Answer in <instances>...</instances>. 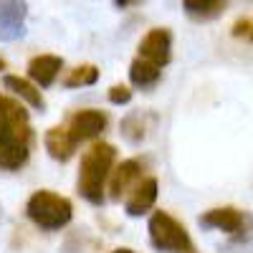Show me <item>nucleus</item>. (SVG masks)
Instances as JSON below:
<instances>
[{"label":"nucleus","mask_w":253,"mask_h":253,"mask_svg":"<svg viewBox=\"0 0 253 253\" xmlns=\"http://www.w3.org/2000/svg\"><path fill=\"white\" fill-rule=\"evenodd\" d=\"M33 129L26 107L15 96L0 94V170L15 172L31 157Z\"/></svg>","instance_id":"obj_1"},{"label":"nucleus","mask_w":253,"mask_h":253,"mask_svg":"<svg viewBox=\"0 0 253 253\" xmlns=\"http://www.w3.org/2000/svg\"><path fill=\"white\" fill-rule=\"evenodd\" d=\"M117 162V150L109 142H94L81 157L79 165V195L91 203V205H101L104 203V193H107V182L109 175L114 170Z\"/></svg>","instance_id":"obj_2"},{"label":"nucleus","mask_w":253,"mask_h":253,"mask_svg":"<svg viewBox=\"0 0 253 253\" xmlns=\"http://www.w3.org/2000/svg\"><path fill=\"white\" fill-rule=\"evenodd\" d=\"M26 215L41 230H61L74 218V205L69 198H63L53 190H36L26 203Z\"/></svg>","instance_id":"obj_3"},{"label":"nucleus","mask_w":253,"mask_h":253,"mask_svg":"<svg viewBox=\"0 0 253 253\" xmlns=\"http://www.w3.org/2000/svg\"><path fill=\"white\" fill-rule=\"evenodd\" d=\"M147 233H150V243L160 253H195V243L190 238L187 228L165 210H157L150 215Z\"/></svg>","instance_id":"obj_4"},{"label":"nucleus","mask_w":253,"mask_h":253,"mask_svg":"<svg viewBox=\"0 0 253 253\" xmlns=\"http://www.w3.org/2000/svg\"><path fill=\"white\" fill-rule=\"evenodd\" d=\"M198 223H200V228H205V230H223L225 236H236V233H241L243 228H248V225L253 223V215L246 213V210L223 205V208L205 210Z\"/></svg>","instance_id":"obj_5"},{"label":"nucleus","mask_w":253,"mask_h":253,"mask_svg":"<svg viewBox=\"0 0 253 253\" xmlns=\"http://www.w3.org/2000/svg\"><path fill=\"white\" fill-rule=\"evenodd\" d=\"M26 0H0V41L10 43L26 36Z\"/></svg>","instance_id":"obj_6"},{"label":"nucleus","mask_w":253,"mask_h":253,"mask_svg":"<svg viewBox=\"0 0 253 253\" xmlns=\"http://www.w3.org/2000/svg\"><path fill=\"white\" fill-rule=\"evenodd\" d=\"M139 58L155 63V66H167L172 58V33L170 28H152L142 41H139Z\"/></svg>","instance_id":"obj_7"},{"label":"nucleus","mask_w":253,"mask_h":253,"mask_svg":"<svg viewBox=\"0 0 253 253\" xmlns=\"http://www.w3.org/2000/svg\"><path fill=\"white\" fill-rule=\"evenodd\" d=\"M144 162L142 160H137V157H132V160H124L122 165H117L114 170H112V175H109V195L114 198V200H122L124 195H129L132 190L144 180Z\"/></svg>","instance_id":"obj_8"},{"label":"nucleus","mask_w":253,"mask_h":253,"mask_svg":"<svg viewBox=\"0 0 253 253\" xmlns=\"http://www.w3.org/2000/svg\"><path fill=\"white\" fill-rule=\"evenodd\" d=\"M109 124V117L101 109H81L74 112L71 119L66 122V129L71 132V137L76 142H86V139H96Z\"/></svg>","instance_id":"obj_9"},{"label":"nucleus","mask_w":253,"mask_h":253,"mask_svg":"<svg viewBox=\"0 0 253 253\" xmlns=\"http://www.w3.org/2000/svg\"><path fill=\"white\" fill-rule=\"evenodd\" d=\"M157 193H160V182L155 177H144L129 195H126L124 210L129 218H142L144 213H150L152 205L157 203Z\"/></svg>","instance_id":"obj_10"},{"label":"nucleus","mask_w":253,"mask_h":253,"mask_svg":"<svg viewBox=\"0 0 253 253\" xmlns=\"http://www.w3.org/2000/svg\"><path fill=\"white\" fill-rule=\"evenodd\" d=\"M61 69H63V58L61 56L41 53V56H33L28 61V79L36 84L38 89H48V86H53V81L58 79Z\"/></svg>","instance_id":"obj_11"},{"label":"nucleus","mask_w":253,"mask_h":253,"mask_svg":"<svg viewBox=\"0 0 253 253\" xmlns=\"http://www.w3.org/2000/svg\"><path fill=\"white\" fill-rule=\"evenodd\" d=\"M43 144H46V152L58 160V162H69L76 152V139L71 137V132L66 129V124H58V126H51L43 137Z\"/></svg>","instance_id":"obj_12"},{"label":"nucleus","mask_w":253,"mask_h":253,"mask_svg":"<svg viewBox=\"0 0 253 253\" xmlns=\"http://www.w3.org/2000/svg\"><path fill=\"white\" fill-rule=\"evenodd\" d=\"M3 84H5V89H8V91H13V94H15V99L26 101L28 107L41 109V112L46 109L43 94H41V89L36 86V84H33L31 79H23V76H13V74H8V76L3 79Z\"/></svg>","instance_id":"obj_13"},{"label":"nucleus","mask_w":253,"mask_h":253,"mask_svg":"<svg viewBox=\"0 0 253 253\" xmlns=\"http://www.w3.org/2000/svg\"><path fill=\"white\" fill-rule=\"evenodd\" d=\"M160 79H162V69L160 66H155V63L144 61L139 56L132 61V66H129V81H132V86H137L142 91H150V89H155L157 84H160Z\"/></svg>","instance_id":"obj_14"},{"label":"nucleus","mask_w":253,"mask_h":253,"mask_svg":"<svg viewBox=\"0 0 253 253\" xmlns=\"http://www.w3.org/2000/svg\"><path fill=\"white\" fill-rule=\"evenodd\" d=\"M228 0H182V10L193 20H213L223 13Z\"/></svg>","instance_id":"obj_15"},{"label":"nucleus","mask_w":253,"mask_h":253,"mask_svg":"<svg viewBox=\"0 0 253 253\" xmlns=\"http://www.w3.org/2000/svg\"><path fill=\"white\" fill-rule=\"evenodd\" d=\"M99 81V69L94 63H81V66L71 69L63 76V86L66 89H81V86H94Z\"/></svg>","instance_id":"obj_16"},{"label":"nucleus","mask_w":253,"mask_h":253,"mask_svg":"<svg viewBox=\"0 0 253 253\" xmlns=\"http://www.w3.org/2000/svg\"><path fill=\"white\" fill-rule=\"evenodd\" d=\"M223 253H253V223L243 228L241 233L228 236V241L220 246Z\"/></svg>","instance_id":"obj_17"},{"label":"nucleus","mask_w":253,"mask_h":253,"mask_svg":"<svg viewBox=\"0 0 253 253\" xmlns=\"http://www.w3.org/2000/svg\"><path fill=\"white\" fill-rule=\"evenodd\" d=\"M122 134L126 142L132 144H139L144 139V122H142V112H134L129 114L124 122H122Z\"/></svg>","instance_id":"obj_18"},{"label":"nucleus","mask_w":253,"mask_h":253,"mask_svg":"<svg viewBox=\"0 0 253 253\" xmlns=\"http://www.w3.org/2000/svg\"><path fill=\"white\" fill-rule=\"evenodd\" d=\"M107 96H109L112 104L122 107V104H129V101H132V89H129V86H124V84H114Z\"/></svg>","instance_id":"obj_19"},{"label":"nucleus","mask_w":253,"mask_h":253,"mask_svg":"<svg viewBox=\"0 0 253 253\" xmlns=\"http://www.w3.org/2000/svg\"><path fill=\"white\" fill-rule=\"evenodd\" d=\"M248 28H251V20H248V18H241V20H236V23H233V28H230V33H233L236 38H246Z\"/></svg>","instance_id":"obj_20"},{"label":"nucleus","mask_w":253,"mask_h":253,"mask_svg":"<svg viewBox=\"0 0 253 253\" xmlns=\"http://www.w3.org/2000/svg\"><path fill=\"white\" fill-rule=\"evenodd\" d=\"M137 0H114V5L117 8H129V5H134Z\"/></svg>","instance_id":"obj_21"},{"label":"nucleus","mask_w":253,"mask_h":253,"mask_svg":"<svg viewBox=\"0 0 253 253\" xmlns=\"http://www.w3.org/2000/svg\"><path fill=\"white\" fill-rule=\"evenodd\" d=\"M246 38L251 41V43H253V20H251V28H248V33H246Z\"/></svg>","instance_id":"obj_22"},{"label":"nucleus","mask_w":253,"mask_h":253,"mask_svg":"<svg viewBox=\"0 0 253 253\" xmlns=\"http://www.w3.org/2000/svg\"><path fill=\"white\" fill-rule=\"evenodd\" d=\"M112 253H137V251H132V248H117V251H112Z\"/></svg>","instance_id":"obj_23"},{"label":"nucleus","mask_w":253,"mask_h":253,"mask_svg":"<svg viewBox=\"0 0 253 253\" xmlns=\"http://www.w3.org/2000/svg\"><path fill=\"white\" fill-rule=\"evenodd\" d=\"M5 69H8V63H5V58H3V56H0V71H5Z\"/></svg>","instance_id":"obj_24"}]
</instances>
